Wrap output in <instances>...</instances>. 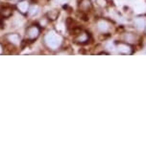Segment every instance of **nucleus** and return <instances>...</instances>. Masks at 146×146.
I'll return each mask as SVG.
<instances>
[{
    "instance_id": "obj_1",
    "label": "nucleus",
    "mask_w": 146,
    "mask_h": 146,
    "mask_svg": "<svg viewBox=\"0 0 146 146\" xmlns=\"http://www.w3.org/2000/svg\"><path fill=\"white\" fill-rule=\"evenodd\" d=\"M44 41H45L46 46H47L49 49H51V50H57L61 46V44H62V37H61L59 35L51 32L46 35Z\"/></svg>"
},
{
    "instance_id": "obj_2",
    "label": "nucleus",
    "mask_w": 146,
    "mask_h": 146,
    "mask_svg": "<svg viewBox=\"0 0 146 146\" xmlns=\"http://www.w3.org/2000/svg\"><path fill=\"white\" fill-rule=\"evenodd\" d=\"M38 35H40V28L38 26L33 25L31 27H29L26 31V37L30 40H34L36 39Z\"/></svg>"
},
{
    "instance_id": "obj_6",
    "label": "nucleus",
    "mask_w": 146,
    "mask_h": 146,
    "mask_svg": "<svg viewBox=\"0 0 146 146\" xmlns=\"http://www.w3.org/2000/svg\"><path fill=\"white\" fill-rule=\"evenodd\" d=\"M92 2H90V0H82L81 2H80V9L82 11H84V12H87V11H89V9H92Z\"/></svg>"
},
{
    "instance_id": "obj_7",
    "label": "nucleus",
    "mask_w": 146,
    "mask_h": 146,
    "mask_svg": "<svg viewBox=\"0 0 146 146\" xmlns=\"http://www.w3.org/2000/svg\"><path fill=\"white\" fill-rule=\"evenodd\" d=\"M97 28H98L99 31L106 33L109 30V24L107 23L106 21L100 20V21H98V23H97Z\"/></svg>"
},
{
    "instance_id": "obj_14",
    "label": "nucleus",
    "mask_w": 146,
    "mask_h": 146,
    "mask_svg": "<svg viewBox=\"0 0 146 146\" xmlns=\"http://www.w3.org/2000/svg\"><path fill=\"white\" fill-rule=\"evenodd\" d=\"M37 10H38V7L37 6H33L31 8V12H30V13H31V15H34V13H37Z\"/></svg>"
},
{
    "instance_id": "obj_10",
    "label": "nucleus",
    "mask_w": 146,
    "mask_h": 146,
    "mask_svg": "<svg viewBox=\"0 0 146 146\" xmlns=\"http://www.w3.org/2000/svg\"><path fill=\"white\" fill-rule=\"evenodd\" d=\"M135 23H136V25H137V28H139V29H142L143 27H144V20H142L141 18H137V19H136Z\"/></svg>"
},
{
    "instance_id": "obj_12",
    "label": "nucleus",
    "mask_w": 146,
    "mask_h": 146,
    "mask_svg": "<svg viewBox=\"0 0 146 146\" xmlns=\"http://www.w3.org/2000/svg\"><path fill=\"white\" fill-rule=\"evenodd\" d=\"M96 3L100 7H106L108 2H107V0H96Z\"/></svg>"
},
{
    "instance_id": "obj_13",
    "label": "nucleus",
    "mask_w": 146,
    "mask_h": 146,
    "mask_svg": "<svg viewBox=\"0 0 146 146\" xmlns=\"http://www.w3.org/2000/svg\"><path fill=\"white\" fill-rule=\"evenodd\" d=\"M133 41H135V36L133 35L128 34L126 35V42H133Z\"/></svg>"
},
{
    "instance_id": "obj_9",
    "label": "nucleus",
    "mask_w": 146,
    "mask_h": 146,
    "mask_svg": "<svg viewBox=\"0 0 146 146\" xmlns=\"http://www.w3.org/2000/svg\"><path fill=\"white\" fill-rule=\"evenodd\" d=\"M12 13H13V10L11 8H3V9H1V11H0V15L5 18L10 17L12 15Z\"/></svg>"
},
{
    "instance_id": "obj_15",
    "label": "nucleus",
    "mask_w": 146,
    "mask_h": 146,
    "mask_svg": "<svg viewBox=\"0 0 146 146\" xmlns=\"http://www.w3.org/2000/svg\"><path fill=\"white\" fill-rule=\"evenodd\" d=\"M59 2L62 4H65V3H67V2H68V0H59Z\"/></svg>"
},
{
    "instance_id": "obj_3",
    "label": "nucleus",
    "mask_w": 146,
    "mask_h": 146,
    "mask_svg": "<svg viewBox=\"0 0 146 146\" xmlns=\"http://www.w3.org/2000/svg\"><path fill=\"white\" fill-rule=\"evenodd\" d=\"M17 9L21 13L25 15L29 11V1L28 0H21L17 3Z\"/></svg>"
},
{
    "instance_id": "obj_5",
    "label": "nucleus",
    "mask_w": 146,
    "mask_h": 146,
    "mask_svg": "<svg viewBox=\"0 0 146 146\" xmlns=\"http://www.w3.org/2000/svg\"><path fill=\"white\" fill-rule=\"evenodd\" d=\"M8 40L10 41L12 44H15V45H18L20 43V36L17 34H10L8 35Z\"/></svg>"
},
{
    "instance_id": "obj_4",
    "label": "nucleus",
    "mask_w": 146,
    "mask_h": 146,
    "mask_svg": "<svg viewBox=\"0 0 146 146\" xmlns=\"http://www.w3.org/2000/svg\"><path fill=\"white\" fill-rule=\"evenodd\" d=\"M118 51H119V53L124 54H130L133 53L132 47L127 43H120L119 45H118Z\"/></svg>"
},
{
    "instance_id": "obj_11",
    "label": "nucleus",
    "mask_w": 146,
    "mask_h": 146,
    "mask_svg": "<svg viewBox=\"0 0 146 146\" xmlns=\"http://www.w3.org/2000/svg\"><path fill=\"white\" fill-rule=\"evenodd\" d=\"M48 16L50 17L52 20H54V19H56L57 18V16H58V12L57 11H51L50 13H48Z\"/></svg>"
},
{
    "instance_id": "obj_8",
    "label": "nucleus",
    "mask_w": 146,
    "mask_h": 146,
    "mask_svg": "<svg viewBox=\"0 0 146 146\" xmlns=\"http://www.w3.org/2000/svg\"><path fill=\"white\" fill-rule=\"evenodd\" d=\"M89 40V35L87 33H80V35L76 37V41L79 43H85Z\"/></svg>"
},
{
    "instance_id": "obj_16",
    "label": "nucleus",
    "mask_w": 146,
    "mask_h": 146,
    "mask_svg": "<svg viewBox=\"0 0 146 146\" xmlns=\"http://www.w3.org/2000/svg\"><path fill=\"white\" fill-rule=\"evenodd\" d=\"M2 51H3V50H2V47H1V45H0V54L2 53Z\"/></svg>"
}]
</instances>
